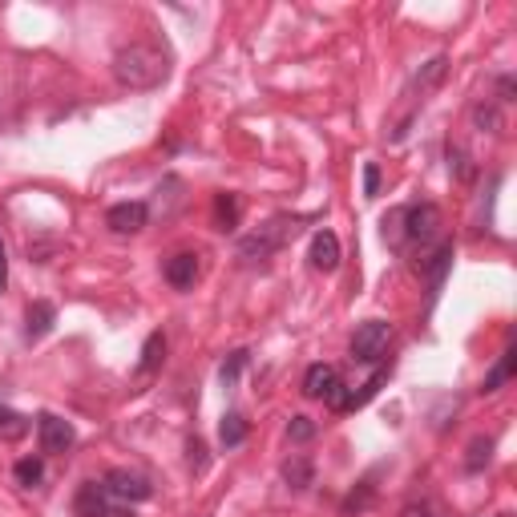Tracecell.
Masks as SVG:
<instances>
[{
    "mask_svg": "<svg viewBox=\"0 0 517 517\" xmlns=\"http://www.w3.org/2000/svg\"><path fill=\"white\" fill-rule=\"evenodd\" d=\"M114 77L122 89H134V93H146V89H158L166 77H170V57L150 45V41H134L126 49H118L114 57Z\"/></svg>",
    "mask_w": 517,
    "mask_h": 517,
    "instance_id": "1",
    "label": "cell"
},
{
    "mask_svg": "<svg viewBox=\"0 0 517 517\" xmlns=\"http://www.w3.org/2000/svg\"><path fill=\"white\" fill-rule=\"evenodd\" d=\"M400 231H404V243H417V247H429L441 231V206L437 202H417V206H404L400 215Z\"/></svg>",
    "mask_w": 517,
    "mask_h": 517,
    "instance_id": "2",
    "label": "cell"
},
{
    "mask_svg": "<svg viewBox=\"0 0 517 517\" xmlns=\"http://www.w3.org/2000/svg\"><path fill=\"white\" fill-rule=\"evenodd\" d=\"M283 243H287V219H271L267 227H259L255 235H247V239L239 243V259L263 263V259H271Z\"/></svg>",
    "mask_w": 517,
    "mask_h": 517,
    "instance_id": "3",
    "label": "cell"
},
{
    "mask_svg": "<svg viewBox=\"0 0 517 517\" xmlns=\"http://www.w3.org/2000/svg\"><path fill=\"white\" fill-rule=\"evenodd\" d=\"M303 396L307 400H328L332 408H340V400H344V380H340V372L332 368V364H312L303 372Z\"/></svg>",
    "mask_w": 517,
    "mask_h": 517,
    "instance_id": "4",
    "label": "cell"
},
{
    "mask_svg": "<svg viewBox=\"0 0 517 517\" xmlns=\"http://www.w3.org/2000/svg\"><path fill=\"white\" fill-rule=\"evenodd\" d=\"M388 340H392V324H384V320H368V324H360V328H356V336H352V360H360V364L380 360V356H384V348H388Z\"/></svg>",
    "mask_w": 517,
    "mask_h": 517,
    "instance_id": "5",
    "label": "cell"
},
{
    "mask_svg": "<svg viewBox=\"0 0 517 517\" xmlns=\"http://www.w3.org/2000/svg\"><path fill=\"white\" fill-rule=\"evenodd\" d=\"M101 489H106L118 505H130V501H146L154 493V485L142 477V473H130V469H110L101 477Z\"/></svg>",
    "mask_w": 517,
    "mask_h": 517,
    "instance_id": "6",
    "label": "cell"
},
{
    "mask_svg": "<svg viewBox=\"0 0 517 517\" xmlns=\"http://www.w3.org/2000/svg\"><path fill=\"white\" fill-rule=\"evenodd\" d=\"M150 223V206L146 202H114L106 211V227L114 235H138Z\"/></svg>",
    "mask_w": 517,
    "mask_h": 517,
    "instance_id": "7",
    "label": "cell"
},
{
    "mask_svg": "<svg viewBox=\"0 0 517 517\" xmlns=\"http://www.w3.org/2000/svg\"><path fill=\"white\" fill-rule=\"evenodd\" d=\"M37 437H41V453H69L73 441H77L73 425L61 421V417H53V412H45V417L37 421Z\"/></svg>",
    "mask_w": 517,
    "mask_h": 517,
    "instance_id": "8",
    "label": "cell"
},
{
    "mask_svg": "<svg viewBox=\"0 0 517 517\" xmlns=\"http://www.w3.org/2000/svg\"><path fill=\"white\" fill-rule=\"evenodd\" d=\"M198 271H202V263H198L194 251H178V255H170V259L162 263V275H166V283H170L174 291H190V287L198 283Z\"/></svg>",
    "mask_w": 517,
    "mask_h": 517,
    "instance_id": "9",
    "label": "cell"
},
{
    "mask_svg": "<svg viewBox=\"0 0 517 517\" xmlns=\"http://www.w3.org/2000/svg\"><path fill=\"white\" fill-rule=\"evenodd\" d=\"M118 501L101 489V481H85L81 489H77V501H73V513L77 517H110V509H114Z\"/></svg>",
    "mask_w": 517,
    "mask_h": 517,
    "instance_id": "10",
    "label": "cell"
},
{
    "mask_svg": "<svg viewBox=\"0 0 517 517\" xmlns=\"http://www.w3.org/2000/svg\"><path fill=\"white\" fill-rule=\"evenodd\" d=\"M307 259H312V267H316V271H336V267H340V259H344L336 231H316V239H312V251H307Z\"/></svg>",
    "mask_w": 517,
    "mask_h": 517,
    "instance_id": "11",
    "label": "cell"
},
{
    "mask_svg": "<svg viewBox=\"0 0 517 517\" xmlns=\"http://www.w3.org/2000/svg\"><path fill=\"white\" fill-rule=\"evenodd\" d=\"M239 219H243L239 194H215V227L219 231H239Z\"/></svg>",
    "mask_w": 517,
    "mask_h": 517,
    "instance_id": "12",
    "label": "cell"
},
{
    "mask_svg": "<svg viewBox=\"0 0 517 517\" xmlns=\"http://www.w3.org/2000/svg\"><path fill=\"white\" fill-rule=\"evenodd\" d=\"M25 320H29V328H25V332H29V340H41V336L57 324V307H53L49 299H37V303L29 307V316H25Z\"/></svg>",
    "mask_w": 517,
    "mask_h": 517,
    "instance_id": "13",
    "label": "cell"
},
{
    "mask_svg": "<svg viewBox=\"0 0 517 517\" xmlns=\"http://www.w3.org/2000/svg\"><path fill=\"white\" fill-rule=\"evenodd\" d=\"M21 437H29V417H21V412H13V408L0 404V441L13 445V441H21Z\"/></svg>",
    "mask_w": 517,
    "mask_h": 517,
    "instance_id": "14",
    "label": "cell"
},
{
    "mask_svg": "<svg viewBox=\"0 0 517 517\" xmlns=\"http://www.w3.org/2000/svg\"><path fill=\"white\" fill-rule=\"evenodd\" d=\"M283 481L291 485V489H307L316 481V469H312V461L307 457H291L287 465H283Z\"/></svg>",
    "mask_w": 517,
    "mask_h": 517,
    "instance_id": "15",
    "label": "cell"
},
{
    "mask_svg": "<svg viewBox=\"0 0 517 517\" xmlns=\"http://www.w3.org/2000/svg\"><path fill=\"white\" fill-rule=\"evenodd\" d=\"M162 356H166V336H162V332H154V336L146 340V348H142V360H138V376H150V372H158Z\"/></svg>",
    "mask_w": 517,
    "mask_h": 517,
    "instance_id": "16",
    "label": "cell"
},
{
    "mask_svg": "<svg viewBox=\"0 0 517 517\" xmlns=\"http://www.w3.org/2000/svg\"><path fill=\"white\" fill-rule=\"evenodd\" d=\"M219 441H223V449H239V445L247 441V421L239 417V412H227V417H223Z\"/></svg>",
    "mask_w": 517,
    "mask_h": 517,
    "instance_id": "17",
    "label": "cell"
},
{
    "mask_svg": "<svg viewBox=\"0 0 517 517\" xmlns=\"http://www.w3.org/2000/svg\"><path fill=\"white\" fill-rule=\"evenodd\" d=\"M473 126L477 130H489V134H501L505 130V118H501V110L493 106V101H477V106H473Z\"/></svg>",
    "mask_w": 517,
    "mask_h": 517,
    "instance_id": "18",
    "label": "cell"
},
{
    "mask_svg": "<svg viewBox=\"0 0 517 517\" xmlns=\"http://www.w3.org/2000/svg\"><path fill=\"white\" fill-rule=\"evenodd\" d=\"M513 368H517V352H513V348H505V352H501V360H497V368L485 376L481 392H497V388H501V384L513 376Z\"/></svg>",
    "mask_w": 517,
    "mask_h": 517,
    "instance_id": "19",
    "label": "cell"
},
{
    "mask_svg": "<svg viewBox=\"0 0 517 517\" xmlns=\"http://www.w3.org/2000/svg\"><path fill=\"white\" fill-rule=\"evenodd\" d=\"M41 477H45V461H41V457H21V461H17V481H21L25 489L41 485Z\"/></svg>",
    "mask_w": 517,
    "mask_h": 517,
    "instance_id": "20",
    "label": "cell"
},
{
    "mask_svg": "<svg viewBox=\"0 0 517 517\" xmlns=\"http://www.w3.org/2000/svg\"><path fill=\"white\" fill-rule=\"evenodd\" d=\"M489 453H493V441H489V437L473 441V445H469V457H465V469H469V473H481V469L489 465Z\"/></svg>",
    "mask_w": 517,
    "mask_h": 517,
    "instance_id": "21",
    "label": "cell"
},
{
    "mask_svg": "<svg viewBox=\"0 0 517 517\" xmlns=\"http://www.w3.org/2000/svg\"><path fill=\"white\" fill-rule=\"evenodd\" d=\"M287 437H291L295 445L312 441V437H316V425H312V417H291V425H287Z\"/></svg>",
    "mask_w": 517,
    "mask_h": 517,
    "instance_id": "22",
    "label": "cell"
},
{
    "mask_svg": "<svg viewBox=\"0 0 517 517\" xmlns=\"http://www.w3.org/2000/svg\"><path fill=\"white\" fill-rule=\"evenodd\" d=\"M243 368H247V352H231V360H227V364L219 368V376H223V384L231 388V384L239 380V372H243Z\"/></svg>",
    "mask_w": 517,
    "mask_h": 517,
    "instance_id": "23",
    "label": "cell"
},
{
    "mask_svg": "<svg viewBox=\"0 0 517 517\" xmlns=\"http://www.w3.org/2000/svg\"><path fill=\"white\" fill-rule=\"evenodd\" d=\"M364 194H368V198H376V194H380V166H376V162H368V166H364Z\"/></svg>",
    "mask_w": 517,
    "mask_h": 517,
    "instance_id": "24",
    "label": "cell"
},
{
    "mask_svg": "<svg viewBox=\"0 0 517 517\" xmlns=\"http://www.w3.org/2000/svg\"><path fill=\"white\" fill-rule=\"evenodd\" d=\"M9 287V255H5V243H0V291Z\"/></svg>",
    "mask_w": 517,
    "mask_h": 517,
    "instance_id": "25",
    "label": "cell"
},
{
    "mask_svg": "<svg viewBox=\"0 0 517 517\" xmlns=\"http://www.w3.org/2000/svg\"><path fill=\"white\" fill-rule=\"evenodd\" d=\"M497 93H501L497 101H509V97H513V77H509V73H505V77L497 81Z\"/></svg>",
    "mask_w": 517,
    "mask_h": 517,
    "instance_id": "26",
    "label": "cell"
},
{
    "mask_svg": "<svg viewBox=\"0 0 517 517\" xmlns=\"http://www.w3.org/2000/svg\"><path fill=\"white\" fill-rule=\"evenodd\" d=\"M202 453H206V449H202V441H190V461H194L198 469H202Z\"/></svg>",
    "mask_w": 517,
    "mask_h": 517,
    "instance_id": "27",
    "label": "cell"
}]
</instances>
